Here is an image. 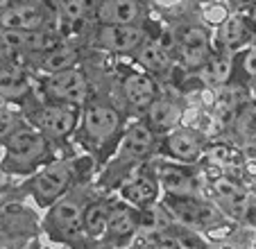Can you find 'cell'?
<instances>
[{"mask_svg":"<svg viewBox=\"0 0 256 249\" xmlns=\"http://www.w3.org/2000/svg\"><path fill=\"white\" fill-rule=\"evenodd\" d=\"M254 16H256V7H254Z\"/></svg>","mask_w":256,"mask_h":249,"instance_id":"41","label":"cell"},{"mask_svg":"<svg viewBox=\"0 0 256 249\" xmlns=\"http://www.w3.org/2000/svg\"><path fill=\"white\" fill-rule=\"evenodd\" d=\"M98 36L102 48L112 52H130L143 41V32L134 25H104Z\"/></svg>","mask_w":256,"mask_h":249,"instance_id":"18","label":"cell"},{"mask_svg":"<svg viewBox=\"0 0 256 249\" xmlns=\"http://www.w3.org/2000/svg\"><path fill=\"white\" fill-rule=\"evenodd\" d=\"M0 41L7 50H20L23 48V30H5Z\"/></svg>","mask_w":256,"mask_h":249,"instance_id":"33","label":"cell"},{"mask_svg":"<svg viewBox=\"0 0 256 249\" xmlns=\"http://www.w3.org/2000/svg\"><path fill=\"white\" fill-rule=\"evenodd\" d=\"M156 145H159L156 143V134L143 120L130 122V127L125 130L120 140V152H118L116 161H112V166L102 172L96 190L104 192V195L118 190V186L154 154Z\"/></svg>","mask_w":256,"mask_h":249,"instance_id":"2","label":"cell"},{"mask_svg":"<svg viewBox=\"0 0 256 249\" xmlns=\"http://www.w3.org/2000/svg\"><path fill=\"white\" fill-rule=\"evenodd\" d=\"M234 132L247 143H256V104H242L238 106L236 118L232 122Z\"/></svg>","mask_w":256,"mask_h":249,"instance_id":"25","label":"cell"},{"mask_svg":"<svg viewBox=\"0 0 256 249\" xmlns=\"http://www.w3.org/2000/svg\"><path fill=\"white\" fill-rule=\"evenodd\" d=\"M25 200V192L20 186H12V184H0V206L10 204V202Z\"/></svg>","mask_w":256,"mask_h":249,"instance_id":"31","label":"cell"},{"mask_svg":"<svg viewBox=\"0 0 256 249\" xmlns=\"http://www.w3.org/2000/svg\"><path fill=\"white\" fill-rule=\"evenodd\" d=\"M182 114L184 106L179 102L170 100V98H156L148 109H145V120L143 122L150 127L154 134H168V132L177 130L182 124Z\"/></svg>","mask_w":256,"mask_h":249,"instance_id":"17","label":"cell"},{"mask_svg":"<svg viewBox=\"0 0 256 249\" xmlns=\"http://www.w3.org/2000/svg\"><path fill=\"white\" fill-rule=\"evenodd\" d=\"M30 91H32V86H30V80L23 70H18V68L0 70V100L2 102L10 104V102L23 100Z\"/></svg>","mask_w":256,"mask_h":249,"instance_id":"21","label":"cell"},{"mask_svg":"<svg viewBox=\"0 0 256 249\" xmlns=\"http://www.w3.org/2000/svg\"><path fill=\"white\" fill-rule=\"evenodd\" d=\"M152 166H154L161 195H202L204 182L200 179V172L195 170V166H186V163L177 161H156Z\"/></svg>","mask_w":256,"mask_h":249,"instance_id":"10","label":"cell"},{"mask_svg":"<svg viewBox=\"0 0 256 249\" xmlns=\"http://www.w3.org/2000/svg\"><path fill=\"white\" fill-rule=\"evenodd\" d=\"M161 154L168 158H174L177 163H186V166H195L202 161L204 154V136L200 132L190 130V127H177V130L164 134V143H161Z\"/></svg>","mask_w":256,"mask_h":249,"instance_id":"13","label":"cell"},{"mask_svg":"<svg viewBox=\"0 0 256 249\" xmlns=\"http://www.w3.org/2000/svg\"><path fill=\"white\" fill-rule=\"evenodd\" d=\"M159 7H166V10H170V7H177V5H182L184 0H154Z\"/></svg>","mask_w":256,"mask_h":249,"instance_id":"36","label":"cell"},{"mask_svg":"<svg viewBox=\"0 0 256 249\" xmlns=\"http://www.w3.org/2000/svg\"><path fill=\"white\" fill-rule=\"evenodd\" d=\"M5 154L0 161V170L5 174H30L48 166L50 140L32 124H20L5 138Z\"/></svg>","mask_w":256,"mask_h":249,"instance_id":"3","label":"cell"},{"mask_svg":"<svg viewBox=\"0 0 256 249\" xmlns=\"http://www.w3.org/2000/svg\"><path fill=\"white\" fill-rule=\"evenodd\" d=\"M220 249H234V247H227V244H222V247H220Z\"/></svg>","mask_w":256,"mask_h":249,"instance_id":"39","label":"cell"},{"mask_svg":"<svg viewBox=\"0 0 256 249\" xmlns=\"http://www.w3.org/2000/svg\"><path fill=\"white\" fill-rule=\"evenodd\" d=\"M242 66H245V72L252 77V80H256V50H252V52L245 54V62H242Z\"/></svg>","mask_w":256,"mask_h":249,"instance_id":"34","label":"cell"},{"mask_svg":"<svg viewBox=\"0 0 256 249\" xmlns=\"http://www.w3.org/2000/svg\"><path fill=\"white\" fill-rule=\"evenodd\" d=\"M41 236V216L36 206H28L23 200L0 206V247L25 249Z\"/></svg>","mask_w":256,"mask_h":249,"instance_id":"6","label":"cell"},{"mask_svg":"<svg viewBox=\"0 0 256 249\" xmlns=\"http://www.w3.org/2000/svg\"><path fill=\"white\" fill-rule=\"evenodd\" d=\"M254 249H256V240H254Z\"/></svg>","mask_w":256,"mask_h":249,"instance_id":"42","label":"cell"},{"mask_svg":"<svg viewBox=\"0 0 256 249\" xmlns=\"http://www.w3.org/2000/svg\"><path fill=\"white\" fill-rule=\"evenodd\" d=\"M127 249H156V247L150 242V240H145L143 236H136V238H134V242H132Z\"/></svg>","mask_w":256,"mask_h":249,"instance_id":"35","label":"cell"},{"mask_svg":"<svg viewBox=\"0 0 256 249\" xmlns=\"http://www.w3.org/2000/svg\"><path fill=\"white\" fill-rule=\"evenodd\" d=\"M229 2H242V0H229Z\"/></svg>","mask_w":256,"mask_h":249,"instance_id":"40","label":"cell"},{"mask_svg":"<svg viewBox=\"0 0 256 249\" xmlns=\"http://www.w3.org/2000/svg\"><path fill=\"white\" fill-rule=\"evenodd\" d=\"M138 16L136 0H104L100 5V18L104 25H132Z\"/></svg>","mask_w":256,"mask_h":249,"instance_id":"22","label":"cell"},{"mask_svg":"<svg viewBox=\"0 0 256 249\" xmlns=\"http://www.w3.org/2000/svg\"><path fill=\"white\" fill-rule=\"evenodd\" d=\"M179 54L182 62L188 68H198L206 62L208 54V38L202 28H188L179 41Z\"/></svg>","mask_w":256,"mask_h":249,"instance_id":"19","label":"cell"},{"mask_svg":"<svg viewBox=\"0 0 256 249\" xmlns=\"http://www.w3.org/2000/svg\"><path fill=\"white\" fill-rule=\"evenodd\" d=\"M80 122V106L75 104H44L34 114V127L52 143V140H64L75 132Z\"/></svg>","mask_w":256,"mask_h":249,"instance_id":"11","label":"cell"},{"mask_svg":"<svg viewBox=\"0 0 256 249\" xmlns=\"http://www.w3.org/2000/svg\"><path fill=\"white\" fill-rule=\"evenodd\" d=\"M159 202L170 211V216L174 218L177 224L186 226L190 231H198V234H206L208 229L229 220L222 213V208L204 195H164Z\"/></svg>","mask_w":256,"mask_h":249,"instance_id":"5","label":"cell"},{"mask_svg":"<svg viewBox=\"0 0 256 249\" xmlns=\"http://www.w3.org/2000/svg\"><path fill=\"white\" fill-rule=\"evenodd\" d=\"M229 75H232V62H229L227 57L206 59V62L202 64V70H200V80H202V84L208 88L224 86Z\"/></svg>","mask_w":256,"mask_h":249,"instance_id":"24","label":"cell"},{"mask_svg":"<svg viewBox=\"0 0 256 249\" xmlns=\"http://www.w3.org/2000/svg\"><path fill=\"white\" fill-rule=\"evenodd\" d=\"M25 249H48V247H44V244H41L39 240H34V242H32V244H28Z\"/></svg>","mask_w":256,"mask_h":249,"instance_id":"37","label":"cell"},{"mask_svg":"<svg viewBox=\"0 0 256 249\" xmlns=\"http://www.w3.org/2000/svg\"><path fill=\"white\" fill-rule=\"evenodd\" d=\"M41 20H44V16L34 5H18L14 10H7L0 23L7 30H36Z\"/></svg>","mask_w":256,"mask_h":249,"instance_id":"23","label":"cell"},{"mask_svg":"<svg viewBox=\"0 0 256 249\" xmlns=\"http://www.w3.org/2000/svg\"><path fill=\"white\" fill-rule=\"evenodd\" d=\"M138 62L143 64L145 70L161 72L168 68L170 57H168V50H164L159 44H145L138 52Z\"/></svg>","mask_w":256,"mask_h":249,"instance_id":"27","label":"cell"},{"mask_svg":"<svg viewBox=\"0 0 256 249\" xmlns=\"http://www.w3.org/2000/svg\"><path fill=\"white\" fill-rule=\"evenodd\" d=\"M140 208L122 202L120 197H112L109 218H106V236L102 247L104 249H127L138 236Z\"/></svg>","mask_w":256,"mask_h":249,"instance_id":"9","label":"cell"},{"mask_svg":"<svg viewBox=\"0 0 256 249\" xmlns=\"http://www.w3.org/2000/svg\"><path fill=\"white\" fill-rule=\"evenodd\" d=\"M78 184H82L80 182V163L66 158V161H50L48 166L36 170L20 188H23L25 197L34 202L36 208L46 211L50 204H54L59 197L70 192Z\"/></svg>","mask_w":256,"mask_h":249,"instance_id":"4","label":"cell"},{"mask_svg":"<svg viewBox=\"0 0 256 249\" xmlns=\"http://www.w3.org/2000/svg\"><path fill=\"white\" fill-rule=\"evenodd\" d=\"M177 224L174 218L170 216V211L166 208L161 202L140 208V222H138V236H152L161 234V231H170Z\"/></svg>","mask_w":256,"mask_h":249,"instance_id":"20","label":"cell"},{"mask_svg":"<svg viewBox=\"0 0 256 249\" xmlns=\"http://www.w3.org/2000/svg\"><path fill=\"white\" fill-rule=\"evenodd\" d=\"M59 7H62L64 16L70 20H78L84 14V0H59Z\"/></svg>","mask_w":256,"mask_h":249,"instance_id":"32","label":"cell"},{"mask_svg":"<svg viewBox=\"0 0 256 249\" xmlns=\"http://www.w3.org/2000/svg\"><path fill=\"white\" fill-rule=\"evenodd\" d=\"M75 62H78V50L70 48V46H59V48H54L52 52L46 54L41 66H44V70L48 72V75H54V72H62V70L72 68Z\"/></svg>","mask_w":256,"mask_h":249,"instance_id":"26","label":"cell"},{"mask_svg":"<svg viewBox=\"0 0 256 249\" xmlns=\"http://www.w3.org/2000/svg\"><path fill=\"white\" fill-rule=\"evenodd\" d=\"M116 192L122 202L136 206V208H145V206L159 202L161 188H159V182H156L154 166H152V163H143L140 168H136L134 172L118 186Z\"/></svg>","mask_w":256,"mask_h":249,"instance_id":"12","label":"cell"},{"mask_svg":"<svg viewBox=\"0 0 256 249\" xmlns=\"http://www.w3.org/2000/svg\"><path fill=\"white\" fill-rule=\"evenodd\" d=\"M122 96L132 109L145 114V109L159 98V88L148 72H130L122 80Z\"/></svg>","mask_w":256,"mask_h":249,"instance_id":"16","label":"cell"},{"mask_svg":"<svg viewBox=\"0 0 256 249\" xmlns=\"http://www.w3.org/2000/svg\"><path fill=\"white\" fill-rule=\"evenodd\" d=\"M7 2H10V0H0V7H5Z\"/></svg>","mask_w":256,"mask_h":249,"instance_id":"38","label":"cell"},{"mask_svg":"<svg viewBox=\"0 0 256 249\" xmlns=\"http://www.w3.org/2000/svg\"><path fill=\"white\" fill-rule=\"evenodd\" d=\"M200 14H202V18L206 20L208 25H222L229 16V10L220 0H206V2H202V7H200Z\"/></svg>","mask_w":256,"mask_h":249,"instance_id":"30","label":"cell"},{"mask_svg":"<svg viewBox=\"0 0 256 249\" xmlns=\"http://www.w3.org/2000/svg\"><path fill=\"white\" fill-rule=\"evenodd\" d=\"M46 91L59 104H75L82 106L88 98V82L82 70L68 68V70L54 72L46 82Z\"/></svg>","mask_w":256,"mask_h":249,"instance_id":"14","label":"cell"},{"mask_svg":"<svg viewBox=\"0 0 256 249\" xmlns=\"http://www.w3.org/2000/svg\"><path fill=\"white\" fill-rule=\"evenodd\" d=\"M220 38L227 50H236L242 46L245 41V23H242L240 16H227L222 25H220Z\"/></svg>","mask_w":256,"mask_h":249,"instance_id":"28","label":"cell"},{"mask_svg":"<svg viewBox=\"0 0 256 249\" xmlns=\"http://www.w3.org/2000/svg\"><path fill=\"white\" fill-rule=\"evenodd\" d=\"M23 120H20V114L14 111L7 102L0 100V145L5 143V138L12 134L14 130H18Z\"/></svg>","mask_w":256,"mask_h":249,"instance_id":"29","label":"cell"},{"mask_svg":"<svg viewBox=\"0 0 256 249\" xmlns=\"http://www.w3.org/2000/svg\"><path fill=\"white\" fill-rule=\"evenodd\" d=\"M204 192H208V200L216 202L222 208L224 216L229 220L238 222V224L242 222V218H245L247 208L252 204V195L245 184L240 179L232 177V174L222 172L216 166H211V177L206 179V186H204L202 195Z\"/></svg>","mask_w":256,"mask_h":249,"instance_id":"8","label":"cell"},{"mask_svg":"<svg viewBox=\"0 0 256 249\" xmlns=\"http://www.w3.org/2000/svg\"><path fill=\"white\" fill-rule=\"evenodd\" d=\"M0 249H2V247H0Z\"/></svg>","mask_w":256,"mask_h":249,"instance_id":"43","label":"cell"},{"mask_svg":"<svg viewBox=\"0 0 256 249\" xmlns=\"http://www.w3.org/2000/svg\"><path fill=\"white\" fill-rule=\"evenodd\" d=\"M98 195L96 186L78 184L70 192L59 197L41 216V234L48 236L50 242L64 244L68 249H84L82 238V216L86 204Z\"/></svg>","mask_w":256,"mask_h":249,"instance_id":"1","label":"cell"},{"mask_svg":"<svg viewBox=\"0 0 256 249\" xmlns=\"http://www.w3.org/2000/svg\"><path fill=\"white\" fill-rule=\"evenodd\" d=\"M122 132V114L109 102H91L82 111V134L96 150L114 152V140Z\"/></svg>","mask_w":256,"mask_h":249,"instance_id":"7","label":"cell"},{"mask_svg":"<svg viewBox=\"0 0 256 249\" xmlns=\"http://www.w3.org/2000/svg\"><path fill=\"white\" fill-rule=\"evenodd\" d=\"M109 204H112V195L98 192L84 208L82 216V238L84 249H104L106 236V218H109Z\"/></svg>","mask_w":256,"mask_h":249,"instance_id":"15","label":"cell"}]
</instances>
